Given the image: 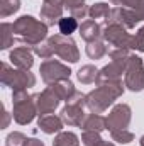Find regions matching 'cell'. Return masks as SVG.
Returning a JSON list of instances; mask_svg holds the SVG:
<instances>
[{"instance_id": "cell-1", "label": "cell", "mask_w": 144, "mask_h": 146, "mask_svg": "<svg viewBox=\"0 0 144 146\" xmlns=\"http://www.w3.org/2000/svg\"><path fill=\"white\" fill-rule=\"evenodd\" d=\"M124 90H126V85L122 83V80L98 83L92 92L85 94V106L93 114H104L124 94Z\"/></svg>"}, {"instance_id": "cell-2", "label": "cell", "mask_w": 144, "mask_h": 146, "mask_svg": "<svg viewBox=\"0 0 144 146\" xmlns=\"http://www.w3.org/2000/svg\"><path fill=\"white\" fill-rule=\"evenodd\" d=\"M14 33L24 46L34 48L36 44L48 39V26L32 15H20L12 22Z\"/></svg>"}, {"instance_id": "cell-3", "label": "cell", "mask_w": 144, "mask_h": 146, "mask_svg": "<svg viewBox=\"0 0 144 146\" xmlns=\"http://www.w3.org/2000/svg\"><path fill=\"white\" fill-rule=\"evenodd\" d=\"M37 115V107L34 95L27 94V90L12 92V119L19 126H27Z\"/></svg>"}, {"instance_id": "cell-4", "label": "cell", "mask_w": 144, "mask_h": 146, "mask_svg": "<svg viewBox=\"0 0 144 146\" xmlns=\"http://www.w3.org/2000/svg\"><path fill=\"white\" fill-rule=\"evenodd\" d=\"M0 82L3 87L12 88V92L27 90L36 85V75L31 73V70H20L3 61L2 70H0Z\"/></svg>"}, {"instance_id": "cell-5", "label": "cell", "mask_w": 144, "mask_h": 146, "mask_svg": "<svg viewBox=\"0 0 144 146\" xmlns=\"http://www.w3.org/2000/svg\"><path fill=\"white\" fill-rule=\"evenodd\" d=\"M85 109H87V106H85V94L76 90V94L66 102V106L61 110V119H63L65 126H70V127L81 126V122L87 117Z\"/></svg>"}, {"instance_id": "cell-6", "label": "cell", "mask_w": 144, "mask_h": 146, "mask_svg": "<svg viewBox=\"0 0 144 146\" xmlns=\"http://www.w3.org/2000/svg\"><path fill=\"white\" fill-rule=\"evenodd\" d=\"M124 85L131 92H143L144 90V63L143 58L137 54H131L126 73H124Z\"/></svg>"}, {"instance_id": "cell-7", "label": "cell", "mask_w": 144, "mask_h": 146, "mask_svg": "<svg viewBox=\"0 0 144 146\" xmlns=\"http://www.w3.org/2000/svg\"><path fill=\"white\" fill-rule=\"evenodd\" d=\"M39 73L46 85H53V83H58L63 80H70L73 72L68 65H65L58 60H44L39 66Z\"/></svg>"}, {"instance_id": "cell-8", "label": "cell", "mask_w": 144, "mask_h": 146, "mask_svg": "<svg viewBox=\"0 0 144 146\" xmlns=\"http://www.w3.org/2000/svg\"><path fill=\"white\" fill-rule=\"evenodd\" d=\"M53 51L56 56H59L61 60H65L66 63H78L80 60V49L76 46V42L73 41L71 36H65V34H53L49 37Z\"/></svg>"}, {"instance_id": "cell-9", "label": "cell", "mask_w": 144, "mask_h": 146, "mask_svg": "<svg viewBox=\"0 0 144 146\" xmlns=\"http://www.w3.org/2000/svg\"><path fill=\"white\" fill-rule=\"evenodd\" d=\"M102 39H104L105 42H108L110 46L129 49V48H131L132 34H129L127 29H126L122 24L110 22V21H104V24H102Z\"/></svg>"}, {"instance_id": "cell-10", "label": "cell", "mask_w": 144, "mask_h": 146, "mask_svg": "<svg viewBox=\"0 0 144 146\" xmlns=\"http://www.w3.org/2000/svg\"><path fill=\"white\" fill-rule=\"evenodd\" d=\"M131 119H132V109L127 104H117L112 107L107 115V129L110 133L119 129H127Z\"/></svg>"}, {"instance_id": "cell-11", "label": "cell", "mask_w": 144, "mask_h": 146, "mask_svg": "<svg viewBox=\"0 0 144 146\" xmlns=\"http://www.w3.org/2000/svg\"><path fill=\"white\" fill-rule=\"evenodd\" d=\"M34 100H36V107H37V115H48L53 114L58 109L61 99L56 95V92L48 85L42 92L34 94Z\"/></svg>"}, {"instance_id": "cell-12", "label": "cell", "mask_w": 144, "mask_h": 146, "mask_svg": "<svg viewBox=\"0 0 144 146\" xmlns=\"http://www.w3.org/2000/svg\"><path fill=\"white\" fill-rule=\"evenodd\" d=\"M9 60L12 66L20 70H31L34 65V51L31 46H15L9 53Z\"/></svg>"}, {"instance_id": "cell-13", "label": "cell", "mask_w": 144, "mask_h": 146, "mask_svg": "<svg viewBox=\"0 0 144 146\" xmlns=\"http://www.w3.org/2000/svg\"><path fill=\"white\" fill-rule=\"evenodd\" d=\"M126 66H127V61H115V60H110V63L105 65L104 68L98 70L97 75V80L95 83H107V82H117V80H122V75L126 73Z\"/></svg>"}, {"instance_id": "cell-14", "label": "cell", "mask_w": 144, "mask_h": 146, "mask_svg": "<svg viewBox=\"0 0 144 146\" xmlns=\"http://www.w3.org/2000/svg\"><path fill=\"white\" fill-rule=\"evenodd\" d=\"M37 127H39L44 134H58V133L63 131L65 122H63L61 115L48 114V115H39V119H37Z\"/></svg>"}, {"instance_id": "cell-15", "label": "cell", "mask_w": 144, "mask_h": 146, "mask_svg": "<svg viewBox=\"0 0 144 146\" xmlns=\"http://www.w3.org/2000/svg\"><path fill=\"white\" fill-rule=\"evenodd\" d=\"M78 31H80L81 39L87 41V42H92V41L102 39V26H100L97 21H93V19H87V21H83V22L80 24Z\"/></svg>"}, {"instance_id": "cell-16", "label": "cell", "mask_w": 144, "mask_h": 146, "mask_svg": "<svg viewBox=\"0 0 144 146\" xmlns=\"http://www.w3.org/2000/svg\"><path fill=\"white\" fill-rule=\"evenodd\" d=\"M83 131H97V133H102L104 129H107V117H104L102 114H87L85 121L81 122L80 126Z\"/></svg>"}, {"instance_id": "cell-17", "label": "cell", "mask_w": 144, "mask_h": 146, "mask_svg": "<svg viewBox=\"0 0 144 146\" xmlns=\"http://www.w3.org/2000/svg\"><path fill=\"white\" fill-rule=\"evenodd\" d=\"M85 53H87V56H88L90 60H102V58L108 53V48H107V44H105L104 39H97V41L87 42Z\"/></svg>"}, {"instance_id": "cell-18", "label": "cell", "mask_w": 144, "mask_h": 146, "mask_svg": "<svg viewBox=\"0 0 144 146\" xmlns=\"http://www.w3.org/2000/svg\"><path fill=\"white\" fill-rule=\"evenodd\" d=\"M49 87H51V88L56 92V95H58L61 100H65V102H68L73 95L76 94V88H75V85H73L71 80H63V82L53 83V85H49Z\"/></svg>"}, {"instance_id": "cell-19", "label": "cell", "mask_w": 144, "mask_h": 146, "mask_svg": "<svg viewBox=\"0 0 144 146\" xmlns=\"http://www.w3.org/2000/svg\"><path fill=\"white\" fill-rule=\"evenodd\" d=\"M85 2L87 0H63L65 9L70 10V14L75 19H85L88 15V7Z\"/></svg>"}, {"instance_id": "cell-20", "label": "cell", "mask_w": 144, "mask_h": 146, "mask_svg": "<svg viewBox=\"0 0 144 146\" xmlns=\"http://www.w3.org/2000/svg\"><path fill=\"white\" fill-rule=\"evenodd\" d=\"M97 75H98V68H97V66H93V65H83V66L76 72V78H78L80 83L90 85V83H95Z\"/></svg>"}, {"instance_id": "cell-21", "label": "cell", "mask_w": 144, "mask_h": 146, "mask_svg": "<svg viewBox=\"0 0 144 146\" xmlns=\"http://www.w3.org/2000/svg\"><path fill=\"white\" fill-rule=\"evenodd\" d=\"M78 145H80V138L71 131H61L53 139V146H78Z\"/></svg>"}, {"instance_id": "cell-22", "label": "cell", "mask_w": 144, "mask_h": 146, "mask_svg": "<svg viewBox=\"0 0 144 146\" xmlns=\"http://www.w3.org/2000/svg\"><path fill=\"white\" fill-rule=\"evenodd\" d=\"M110 5L105 3V2H97V3H93V5H90V9H88V17L90 19H93V21H97V19H107L108 15H110Z\"/></svg>"}, {"instance_id": "cell-23", "label": "cell", "mask_w": 144, "mask_h": 146, "mask_svg": "<svg viewBox=\"0 0 144 146\" xmlns=\"http://www.w3.org/2000/svg\"><path fill=\"white\" fill-rule=\"evenodd\" d=\"M0 31H2V46L0 49H9L10 46H14V26L10 22H2L0 26Z\"/></svg>"}, {"instance_id": "cell-24", "label": "cell", "mask_w": 144, "mask_h": 146, "mask_svg": "<svg viewBox=\"0 0 144 146\" xmlns=\"http://www.w3.org/2000/svg\"><path fill=\"white\" fill-rule=\"evenodd\" d=\"M58 27H59V34L71 36L80 26H78V19H75L73 15H70V17H61L59 22H58Z\"/></svg>"}, {"instance_id": "cell-25", "label": "cell", "mask_w": 144, "mask_h": 146, "mask_svg": "<svg viewBox=\"0 0 144 146\" xmlns=\"http://www.w3.org/2000/svg\"><path fill=\"white\" fill-rule=\"evenodd\" d=\"M20 9V0H0V17L5 19Z\"/></svg>"}, {"instance_id": "cell-26", "label": "cell", "mask_w": 144, "mask_h": 146, "mask_svg": "<svg viewBox=\"0 0 144 146\" xmlns=\"http://www.w3.org/2000/svg\"><path fill=\"white\" fill-rule=\"evenodd\" d=\"M32 51H34V54H36V56L42 58V60H51V56L54 54V51H53V46H51V41H49V37H48L46 41H42V42L36 44V46L32 48Z\"/></svg>"}, {"instance_id": "cell-27", "label": "cell", "mask_w": 144, "mask_h": 146, "mask_svg": "<svg viewBox=\"0 0 144 146\" xmlns=\"http://www.w3.org/2000/svg\"><path fill=\"white\" fill-rule=\"evenodd\" d=\"M110 138L112 141H117L120 145H129L134 141V134L129 131V129H119V131H112L110 133Z\"/></svg>"}, {"instance_id": "cell-28", "label": "cell", "mask_w": 144, "mask_h": 146, "mask_svg": "<svg viewBox=\"0 0 144 146\" xmlns=\"http://www.w3.org/2000/svg\"><path fill=\"white\" fill-rule=\"evenodd\" d=\"M102 136L97 131H83L81 133V143L85 146H98L102 143Z\"/></svg>"}, {"instance_id": "cell-29", "label": "cell", "mask_w": 144, "mask_h": 146, "mask_svg": "<svg viewBox=\"0 0 144 146\" xmlns=\"http://www.w3.org/2000/svg\"><path fill=\"white\" fill-rule=\"evenodd\" d=\"M27 136L20 131H14L5 138V146H26Z\"/></svg>"}, {"instance_id": "cell-30", "label": "cell", "mask_w": 144, "mask_h": 146, "mask_svg": "<svg viewBox=\"0 0 144 146\" xmlns=\"http://www.w3.org/2000/svg\"><path fill=\"white\" fill-rule=\"evenodd\" d=\"M129 49H134V51H139V53H144V29H137L136 34H132V39H131V48Z\"/></svg>"}, {"instance_id": "cell-31", "label": "cell", "mask_w": 144, "mask_h": 146, "mask_svg": "<svg viewBox=\"0 0 144 146\" xmlns=\"http://www.w3.org/2000/svg\"><path fill=\"white\" fill-rule=\"evenodd\" d=\"M115 7H127V9H136L143 0H112Z\"/></svg>"}, {"instance_id": "cell-32", "label": "cell", "mask_w": 144, "mask_h": 146, "mask_svg": "<svg viewBox=\"0 0 144 146\" xmlns=\"http://www.w3.org/2000/svg\"><path fill=\"white\" fill-rule=\"evenodd\" d=\"M132 12H134V15H136V19H137V22H143L144 21V0L136 7V9H132Z\"/></svg>"}, {"instance_id": "cell-33", "label": "cell", "mask_w": 144, "mask_h": 146, "mask_svg": "<svg viewBox=\"0 0 144 146\" xmlns=\"http://www.w3.org/2000/svg\"><path fill=\"white\" fill-rule=\"evenodd\" d=\"M42 5H51V7H63V9H65V3H63V0H42Z\"/></svg>"}, {"instance_id": "cell-34", "label": "cell", "mask_w": 144, "mask_h": 146, "mask_svg": "<svg viewBox=\"0 0 144 146\" xmlns=\"http://www.w3.org/2000/svg\"><path fill=\"white\" fill-rule=\"evenodd\" d=\"M26 146H44V143L41 139H37V138H27Z\"/></svg>"}, {"instance_id": "cell-35", "label": "cell", "mask_w": 144, "mask_h": 146, "mask_svg": "<svg viewBox=\"0 0 144 146\" xmlns=\"http://www.w3.org/2000/svg\"><path fill=\"white\" fill-rule=\"evenodd\" d=\"M10 117H12V114H9L7 110L3 112V121H2V129H5L7 126H9V122H10Z\"/></svg>"}, {"instance_id": "cell-36", "label": "cell", "mask_w": 144, "mask_h": 146, "mask_svg": "<svg viewBox=\"0 0 144 146\" xmlns=\"http://www.w3.org/2000/svg\"><path fill=\"white\" fill-rule=\"evenodd\" d=\"M98 146H115V145H114L112 141H102V143H100Z\"/></svg>"}, {"instance_id": "cell-37", "label": "cell", "mask_w": 144, "mask_h": 146, "mask_svg": "<svg viewBox=\"0 0 144 146\" xmlns=\"http://www.w3.org/2000/svg\"><path fill=\"white\" fill-rule=\"evenodd\" d=\"M139 145H141V146H144V134L141 136V139H139Z\"/></svg>"}, {"instance_id": "cell-38", "label": "cell", "mask_w": 144, "mask_h": 146, "mask_svg": "<svg viewBox=\"0 0 144 146\" xmlns=\"http://www.w3.org/2000/svg\"><path fill=\"white\" fill-rule=\"evenodd\" d=\"M143 29H144V26H143Z\"/></svg>"}]
</instances>
